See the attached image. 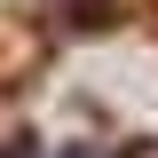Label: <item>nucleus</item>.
Wrapping results in <instances>:
<instances>
[{
    "instance_id": "obj_1",
    "label": "nucleus",
    "mask_w": 158,
    "mask_h": 158,
    "mask_svg": "<svg viewBox=\"0 0 158 158\" xmlns=\"http://www.w3.org/2000/svg\"><path fill=\"white\" fill-rule=\"evenodd\" d=\"M0 158H40V142H32V135H16V142H8Z\"/></svg>"
}]
</instances>
